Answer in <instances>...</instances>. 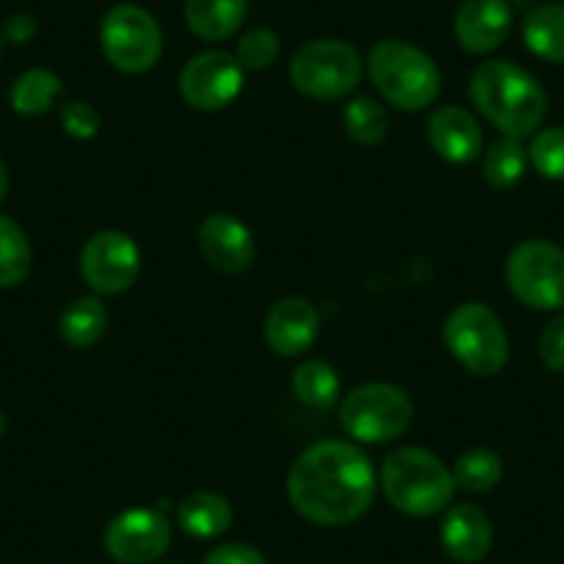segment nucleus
Here are the masks:
<instances>
[{"instance_id": "f257e3e1", "label": "nucleus", "mask_w": 564, "mask_h": 564, "mask_svg": "<svg viewBox=\"0 0 564 564\" xmlns=\"http://www.w3.org/2000/svg\"><path fill=\"white\" fill-rule=\"evenodd\" d=\"M291 507L316 525H349L371 509L377 474L355 443L322 441L289 470Z\"/></svg>"}, {"instance_id": "f03ea898", "label": "nucleus", "mask_w": 564, "mask_h": 564, "mask_svg": "<svg viewBox=\"0 0 564 564\" xmlns=\"http://www.w3.org/2000/svg\"><path fill=\"white\" fill-rule=\"evenodd\" d=\"M468 95L481 117L509 139H529L547 113V95L529 69L512 62H485L470 75Z\"/></svg>"}, {"instance_id": "7ed1b4c3", "label": "nucleus", "mask_w": 564, "mask_h": 564, "mask_svg": "<svg viewBox=\"0 0 564 564\" xmlns=\"http://www.w3.org/2000/svg\"><path fill=\"white\" fill-rule=\"evenodd\" d=\"M384 498L410 518H432L452 507L454 485L452 468L437 454L417 446H399L382 463Z\"/></svg>"}, {"instance_id": "20e7f679", "label": "nucleus", "mask_w": 564, "mask_h": 564, "mask_svg": "<svg viewBox=\"0 0 564 564\" xmlns=\"http://www.w3.org/2000/svg\"><path fill=\"white\" fill-rule=\"evenodd\" d=\"M368 75L379 95L399 111H423L437 100L443 75L421 47L404 40H382L368 53Z\"/></svg>"}, {"instance_id": "39448f33", "label": "nucleus", "mask_w": 564, "mask_h": 564, "mask_svg": "<svg viewBox=\"0 0 564 564\" xmlns=\"http://www.w3.org/2000/svg\"><path fill=\"white\" fill-rule=\"evenodd\" d=\"M443 340L454 360L476 377H496L509 362V335L485 302H465L448 313Z\"/></svg>"}, {"instance_id": "423d86ee", "label": "nucleus", "mask_w": 564, "mask_h": 564, "mask_svg": "<svg viewBox=\"0 0 564 564\" xmlns=\"http://www.w3.org/2000/svg\"><path fill=\"white\" fill-rule=\"evenodd\" d=\"M415 406L410 395L390 382H368L340 401V430L357 443H390L410 430Z\"/></svg>"}, {"instance_id": "0eeeda50", "label": "nucleus", "mask_w": 564, "mask_h": 564, "mask_svg": "<svg viewBox=\"0 0 564 564\" xmlns=\"http://www.w3.org/2000/svg\"><path fill=\"white\" fill-rule=\"evenodd\" d=\"M291 84L313 100H340L362 78V58L344 40H313L289 64Z\"/></svg>"}, {"instance_id": "6e6552de", "label": "nucleus", "mask_w": 564, "mask_h": 564, "mask_svg": "<svg viewBox=\"0 0 564 564\" xmlns=\"http://www.w3.org/2000/svg\"><path fill=\"white\" fill-rule=\"evenodd\" d=\"M102 56L119 73L139 75L159 64L164 53V34L161 25L148 9L135 3H117L102 14L100 23Z\"/></svg>"}, {"instance_id": "1a4fd4ad", "label": "nucleus", "mask_w": 564, "mask_h": 564, "mask_svg": "<svg viewBox=\"0 0 564 564\" xmlns=\"http://www.w3.org/2000/svg\"><path fill=\"white\" fill-rule=\"evenodd\" d=\"M507 285L531 311L564 307V249L542 238L518 243L507 260Z\"/></svg>"}, {"instance_id": "9d476101", "label": "nucleus", "mask_w": 564, "mask_h": 564, "mask_svg": "<svg viewBox=\"0 0 564 564\" xmlns=\"http://www.w3.org/2000/svg\"><path fill=\"white\" fill-rule=\"evenodd\" d=\"M141 252L122 230H100L80 249V276L97 296H119L133 289Z\"/></svg>"}, {"instance_id": "9b49d317", "label": "nucleus", "mask_w": 564, "mask_h": 564, "mask_svg": "<svg viewBox=\"0 0 564 564\" xmlns=\"http://www.w3.org/2000/svg\"><path fill=\"white\" fill-rule=\"evenodd\" d=\"M102 545L119 564H153L170 551L172 523L159 509H124L106 525Z\"/></svg>"}, {"instance_id": "f8f14e48", "label": "nucleus", "mask_w": 564, "mask_h": 564, "mask_svg": "<svg viewBox=\"0 0 564 564\" xmlns=\"http://www.w3.org/2000/svg\"><path fill=\"white\" fill-rule=\"evenodd\" d=\"M243 89V67L225 51H205L188 58L181 73V95L197 111H221Z\"/></svg>"}, {"instance_id": "ddd939ff", "label": "nucleus", "mask_w": 564, "mask_h": 564, "mask_svg": "<svg viewBox=\"0 0 564 564\" xmlns=\"http://www.w3.org/2000/svg\"><path fill=\"white\" fill-rule=\"evenodd\" d=\"M322 316L305 296H285L265 316V344L280 357H300L316 344Z\"/></svg>"}, {"instance_id": "4468645a", "label": "nucleus", "mask_w": 564, "mask_h": 564, "mask_svg": "<svg viewBox=\"0 0 564 564\" xmlns=\"http://www.w3.org/2000/svg\"><path fill=\"white\" fill-rule=\"evenodd\" d=\"M512 31L509 0H463L454 14V36L474 56L498 51Z\"/></svg>"}, {"instance_id": "2eb2a0df", "label": "nucleus", "mask_w": 564, "mask_h": 564, "mask_svg": "<svg viewBox=\"0 0 564 564\" xmlns=\"http://www.w3.org/2000/svg\"><path fill=\"white\" fill-rule=\"evenodd\" d=\"M199 252L221 274H243L254 260V238L232 214H210L199 225Z\"/></svg>"}, {"instance_id": "dca6fc26", "label": "nucleus", "mask_w": 564, "mask_h": 564, "mask_svg": "<svg viewBox=\"0 0 564 564\" xmlns=\"http://www.w3.org/2000/svg\"><path fill=\"white\" fill-rule=\"evenodd\" d=\"M441 542L454 562H481L492 547L490 518L476 503H452L441 523Z\"/></svg>"}, {"instance_id": "f3484780", "label": "nucleus", "mask_w": 564, "mask_h": 564, "mask_svg": "<svg viewBox=\"0 0 564 564\" xmlns=\"http://www.w3.org/2000/svg\"><path fill=\"white\" fill-rule=\"evenodd\" d=\"M426 135H430L432 150L448 164H470L479 159L481 144H485L476 117L459 106L437 108L430 117Z\"/></svg>"}, {"instance_id": "a211bd4d", "label": "nucleus", "mask_w": 564, "mask_h": 564, "mask_svg": "<svg viewBox=\"0 0 564 564\" xmlns=\"http://www.w3.org/2000/svg\"><path fill=\"white\" fill-rule=\"evenodd\" d=\"M186 25L205 42L230 40L247 18V0H186Z\"/></svg>"}, {"instance_id": "6ab92c4d", "label": "nucleus", "mask_w": 564, "mask_h": 564, "mask_svg": "<svg viewBox=\"0 0 564 564\" xmlns=\"http://www.w3.org/2000/svg\"><path fill=\"white\" fill-rule=\"evenodd\" d=\"M177 525L197 540H216L232 525V507L219 492H192L177 507Z\"/></svg>"}, {"instance_id": "aec40b11", "label": "nucleus", "mask_w": 564, "mask_h": 564, "mask_svg": "<svg viewBox=\"0 0 564 564\" xmlns=\"http://www.w3.org/2000/svg\"><path fill=\"white\" fill-rule=\"evenodd\" d=\"M523 42L536 58L564 64V7L540 3L523 20Z\"/></svg>"}, {"instance_id": "412c9836", "label": "nucleus", "mask_w": 564, "mask_h": 564, "mask_svg": "<svg viewBox=\"0 0 564 564\" xmlns=\"http://www.w3.org/2000/svg\"><path fill=\"white\" fill-rule=\"evenodd\" d=\"M108 329V311L100 296H78L64 307L58 333L73 349H91Z\"/></svg>"}, {"instance_id": "4be33fe9", "label": "nucleus", "mask_w": 564, "mask_h": 564, "mask_svg": "<svg viewBox=\"0 0 564 564\" xmlns=\"http://www.w3.org/2000/svg\"><path fill=\"white\" fill-rule=\"evenodd\" d=\"M525 170H529V150L523 148V141L509 139V135H501L490 150H485V159H481V175L496 192L520 186Z\"/></svg>"}, {"instance_id": "5701e85b", "label": "nucleus", "mask_w": 564, "mask_h": 564, "mask_svg": "<svg viewBox=\"0 0 564 564\" xmlns=\"http://www.w3.org/2000/svg\"><path fill=\"white\" fill-rule=\"evenodd\" d=\"M294 395L311 410H329L340 399V377L329 362L305 360L291 377Z\"/></svg>"}, {"instance_id": "b1692460", "label": "nucleus", "mask_w": 564, "mask_h": 564, "mask_svg": "<svg viewBox=\"0 0 564 564\" xmlns=\"http://www.w3.org/2000/svg\"><path fill=\"white\" fill-rule=\"evenodd\" d=\"M64 91L62 78L51 69H29L14 80L12 91H9V102L23 117H40V113L51 111L53 102Z\"/></svg>"}, {"instance_id": "393cba45", "label": "nucleus", "mask_w": 564, "mask_h": 564, "mask_svg": "<svg viewBox=\"0 0 564 564\" xmlns=\"http://www.w3.org/2000/svg\"><path fill=\"white\" fill-rule=\"evenodd\" d=\"M344 128L355 144L360 148H377L382 144L390 130V117L384 106L371 97H355L344 108Z\"/></svg>"}, {"instance_id": "a878e982", "label": "nucleus", "mask_w": 564, "mask_h": 564, "mask_svg": "<svg viewBox=\"0 0 564 564\" xmlns=\"http://www.w3.org/2000/svg\"><path fill=\"white\" fill-rule=\"evenodd\" d=\"M31 274V243L23 227L0 216V289H14Z\"/></svg>"}, {"instance_id": "bb28decb", "label": "nucleus", "mask_w": 564, "mask_h": 564, "mask_svg": "<svg viewBox=\"0 0 564 564\" xmlns=\"http://www.w3.org/2000/svg\"><path fill=\"white\" fill-rule=\"evenodd\" d=\"M454 485L468 492H487L503 479V459L492 448H470L452 468Z\"/></svg>"}, {"instance_id": "cd10ccee", "label": "nucleus", "mask_w": 564, "mask_h": 564, "mask_svg": "<svg viewBox=\"0 0 564 564\" xmlns=\"http://www.w3.org/2000/svg\"><path fill=\"white\" fill-rule=\"evenodd\" d=\"M529 164L547 181L564 183V128H545L531 139Z\"/></svg>"}, {"instance_id": "c85d7f7f", "label": "nucleus", "mask_w": 564, "mask_h": 564, "mask_svg": "<svg viewBox=\"0 0 564 564\" xmlns=\"http://www.w3.org/2000/svg\"><path fill=\"white\" fill-rule=\"evenodd\" d=\"M280 56V36L271 29H252L238 40L236 58L243 67V73H260V69H269L271 64Z\"/></svg>"}, {"instance_id": "c756f323", "label": "nucleus", "mask_w": 564, "mask_h": 564, "mask_svg": "<svg viewBox=\"0 0 564 564\" xmlns=\"http://www.w3.org/2000/svg\"><path fill=\"white\" fill-rule=\"evenodd\" d=\"M62 128L64 133L73 135V139L89 141L95 139L97 130H100V113H97V108L89 106V102H67L62 111Z\"/></svg>"}, {"instance_id": "7c9ffc66", "label": "nucleus", "mask_w": 564, "mask_h": 564, "mask_svg": "<svg viewBox=\"0 0 564 564\" xmlns=\"http://www.w3.org/2000/svg\"><path fill=\"white\" fill-rule=\"evenodd\" d=\"M540 357L553 373H564V313L547 322L540 335Z\"/></svg>"}, {"instance_id": "2f4dec72", "label": "nucleus", "mask_w": 564, "mask_h": 564, "mask_svg": "<svg viewBox=\"0 0 564 564\" xmlns=\"http://www.w3.org/2000/svg\"><path fill=\"white\" fill-rule=\"evenodd\" d=\"M203 564H269L258 547L247 545V542H225L216 545L214 551L205 556Z\"/></svg>"}, {"instance_id": "473e14b6", "label": "nucleus", "mask_w": 564, "mask_h": 564, "mask_svg": "<svg viewBox=\"0 0 564 564\" xmlns=\"http://www.w3.org/2000/svg\"><path fill=\"white\" fill-rule=\"evenodd\" d=\"M36 29H40V23H36L31 14H12V18L7 20L3 34H7V40L14 42V45H23V42H29L31 36L36 34Z\"/></svg>"}, {"instance_id": "72a5a7b5", "label": "nucleus", "mask_w": 564, "mask_h": 564, "mask_svg": "<svg viewBox=\"0 0 564 564\" xmlns=\"http://www.w3.org/2000/svg\"><path fill=\"white\" fill-rule=\"evenodd\" d=\"M7 192H9V170H7V164L0 161V203H3Z\"/></svg>"}, {"instance_id": "f704fd0d", "label": "nucleus", "mask_w": 564, "mask_h": 564, "mask_svg": "<svg viewBox=\"0 0 564 564\" xmlns=\"http://www.w3.org/2000/svg\"><path fill=\"white\" fill-rule=\"evenodd\" d=\"M3 432H7V415L0 410V437H3Z\"/></svg>"}, {"instance_id": "c9c22d12", "label": "nucleus", "mask_w": 564, "mask_h": 564, "mask_svg": "<svg viewBox=\"0 0 564 564\" xmlns=\"http://www.w3.org/2000/svg\"><path fill=\"white\" fill-rule=\"evenodd\" d=\"M164 564H181V562H164Z\"/></svg>"}]
</instances>
